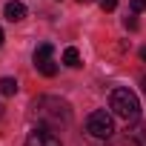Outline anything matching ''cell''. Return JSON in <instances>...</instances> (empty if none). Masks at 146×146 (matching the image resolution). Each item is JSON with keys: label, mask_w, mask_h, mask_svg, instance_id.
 <instances>
[{"label": "cell", "mask_w": 146, "mask_h": 146, "mask_svg": "<svg viewBox=\"0 0 146 146\" xmlns=\"http://www.w3.org/2000/svg\"><path fill=\"white\" fill-rule=\"evenodd\" d=\"M32 117H35L40 126L57 132V129H66V126L72 123V106H69L66 100L54 98V95H43V98H37V100L32 103Z\"/></svg>", "instance_id": "cell-1"}, {"label": "cell", "mask_w": 146, "mask_h": 146, "mask_svg": "<svg viewBox=\"0 0 146 146\" xmlns=\"http://www.w3.org/2000/svg\"><path fill=\"white\" fill-rule=\"evenodd\" d=\"M109 109H112L117 117H123L126 123L140 120V100H137V95H135L132 89H115V92L109 95Z\"/></svg>", "instance_id": "cell-2"}, {"label": "cell", "mask_w": 146, "mask_h": 146, "mask_svg": "<svg viewBox=\"0 0 146 146\" xmlns=\"http://www.w3.org/2000/svg\"><path fill=\"white\" fill-rule=\"evenodd\" d=\"M86 132H89V137H95V140L112 137V135H115V120H112V115H109L106 109H95V112L86 117Z\"/></svg>", "instance_id": "cell-3"}, {"label": "cell", "mask_w": 146, "mask_h": 146, "mask_svg": "<svg viewBox=\"0 0 146 146\" xmlns=\"http://www.w3.org/2000/svg\"><path fill=\"white\" fill-rule=\"evenodd\" d=\"M26 146H60V137L52 132V129H46V126H37L29 137H26Z\"/></svg>", "instance_id": "cell-4"}, {"label": "cell", "mask_w": 146, "mask_h": 146, "mask_svg": "<svg viewBox=\"0 0 146 146\" xmlns=\"http://www.w3.org/2000/svg\"><path fill=\"white\" fill-rule=\"evenodd\" d=\"M126 143L129 146H146V123L135 120L132 126H126Z\"/></svg>", "instance_id": "cell-5"}, {"label": "cell", "mask_w": 146, "mask_h": 146, "mask_svg": "<svg viewBox=\"0 0 146 146\" xmlns=\"http://www.w3.org/2000/svg\"><path fill=\"white\" fill-rule=\"evenodd\" d=\"M3 12H6V20H12V23H20L26 17V6L20 3V0H9Z\"/></svg>", "instance_id": "cell-6"}, {"label": "cell", "mask_w": 146, "mask_h": 146, "mask_svg": "<svg viewBox=\"0 0 146 146\" xmlns=\"http://www.w3.org/2000/svg\"><path fill=\"white\" fill-rule=\"evenodd\" d=\"M52 54H54V46H52V43H40V46L35 49V66L52 60Z\"/></svg>", "instance_id": "cell-7"}, {"label": "cell", "mask_w": 146, "mask_h": 146, "mask_svg": "<svg viewBox=\"0 0 146 146\" xmlns=\"http://www.w3.org/2000/svg\"><path fill=\"white\" fill-rule=\"evenodd\" d=\"M63 63H66L69 69H78V66H80V52H78L75 46H69V49H63Z\"/></svg>", "instance_id": "cell-8"}, {"label": "cell", "mask_w": 146, "mask_h": 146, "mask_svg": "<svg viewBox=\"0 0 146 146\" xmlns=\"http://www.w3.org/2000/svg\"><path fill=\"white\" fill-rule=\"evenodd\" d=\"M0 95H6V98L17 95V80L15 78H0Z\"/></svg>", "instance_id": "cell-9"}, {"label": "cell", "mask_w": 146, "mask_h": 146, "mask_svg": "<svg viewBox=\"0 0 146 146\" xmlns=\"http://www.w3.org/2000/svg\"><path fill=\"white\" fill-rule=\"evenodd\" d=\"M35 69L40 72V75H46V78H54V75H57V63H54V60H46V63H37Z\"/></svg>", "instance_id": "cell-10"}, {"label": "cell", "mask_w": 146, "mask_h": 146, "mask_svg": "<svg viewBox=\"0 0 146 146\" xmlns=\"http://www.w3.org/2000/svg\"><path fill=\"white\" fill-rule=\"evenodd\" d=\"M146 9V0H129V12L132 15H137V12H143Z\"/></svg>", "instance_id": "cell-11"}, {"label": "cell", "mask_w": 146, "mask_h": 146, "mask_svg": "<svg viewBox=\"0 0 146 146\" xmlns=\"http://www.w3.org/2000/svg\"><path fill=\"white\" fill-rule=\"evenodd\" d=\"M100 9L103 12H115L117 9V0H100Z\"/></svg>", "instance_id": "cell-12"}, {"label": "cell", "mask_w": 146, "mask_h": 146, "mask_svg": "<svg viewBox=\"0 0 146 146\" xmlns=\"http://www.w3.org/2000/svg\"><path fill=\"white\" fill-rule=\"evenodd\" d=\"M123 26H126V29H137V20H135V15H126Z\"/></svg>", "instance_id": "cell-13"}, {"label": "cell", "mask_w": 146, "mask_h": 146, "mask_svg": "<svg viewBox=\"0 0 146 146\" xmlns=\"http://www.w3.org/2000/svg\"><path fill=\"white\" fill-rule=\"evenodd\" d=\"M140 57H143V60H146V46H143V49H140Z\"/></svg>", "instance_id": "cell-14"}, {"label": "cell", "mask_w": 146, "mask_h": 146, "mask_svg": "<svg viewBox=\"0 0 146 146\" xmlns=\"http://www.w3.org/2000/svg\"><path fill=\"white\" fill-rule=\"evenodd\" d=\"M140 83H143V92H146V75H143V80H140Z\"/></svg>", "instance_id": "cell-15"}, {"label": "cell", "mask_w": 146, "mask_h": 146, "mask_svg": "<svg viewBox=\"0 0 146 146\" xmlns=\"http://www.w3.org/2000/svg\"><path fill=\"white\" fill-rule=\"evenodd\" d=\"M0 46H3V29H0Z\"/></svg>", "instance_id": "cell-16"}, {"label": "cell", "mask_w": 146, "mask_h": 146, "mask_svg": "<svg viewBox=\"0 0 146 146\" xmlns=\"http://www.w3.org/2000/svg\"><path fill=\"white\" fill-rule=\"evenodd\" d=\"M80 3H92V0H80Z\"/></svg>", "instance_id": "cell-17"}, {"label": "cell", "mask_w": 146, "mask_h": 146, "mask_svg": "<svg viewBox=\"0 0 146 146\" xmlns=\"http://www.w3.org/2000/svg\"><path fill=\"white\" fill-rule=\"evenodd\" d=\"M0 115H3V103H0Z\"/></svg>", "instance_id": "cell-18"}]
</instances>
